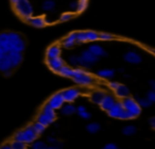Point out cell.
<instances>
[{"label":"cell","instance_id":"cell-6","mask_svg":"<svg viewBox=\"0 0 155 149\" xmlns=\"http://www.w3.org/2000/svg\"><path fill=\"white\" fill-rule=\"evenodd\" d=\"M121 104H122L123 109H124L125 111L132 113V114L135 115L136 117L139 116L140 113H141V108H140L139 104L136 102V100L134 99V98H132V97L123 98Z\"/></svg>","mask_w":155,"mask_h":149},{"label":"cell","instance_id":"cell-21","mask_svg":"<svg viewBox=\"0 0 155 149\" xmlns=\"http://www.w3.org/2000/svg\"><path fill=\"white\" fill-rule=\"evenodd\" d=\"M104 96H105V93L102 91H95L91 93V100L94 102V103L96 104H100L102 101V99L104 98Z\"/></svg>","mask_w":155,"mask_h":149},{"label":"cell","instance_id":"cell-48","mask_svg":"<svg viewBox=\"0 0 155 149\" xmlns=\"http://www.w3.org/2000/svg\"><path fill=\"white\" fill-rule=\"evenodd\" d=\"M3 75H5V77H11L12 76V70H8V71H5L3 73Z\"/></svg>","mask_w":155,"mask_h":149},{"label":"cell","instance_id":"cell-34","mask_svg":"<svg viewBox=\"0 0 155 149\" xmlns=\"http://www.w3.org/2000/svg\"><path fill=\"white\" fill-rule=\"evenodd\" d=\"M47 144L41 141H37V142L32 143V149H47Z\"/></svg>","mask_w":155,"mask_h":149},{"label":"cell","instance_id":"cell-35","mask_svg":"<svg viewBox=\"0 0 155 149\" xmlns=\"http://www.w3.org/2000/svg\"><path fill=\"white\" fill-rule=\"evenodd\" d=\"M115 39V36L110 33H106V32H102L99 33V39L101 41H113Z\"/></svg>","mask_w":155,"mask_h":149},{"label":"cell","instance_id":"cell-25","mask_svg":"<svg viewBox=\"0 0 155 149\" xmlns=\"http://www.w3.org/2000/svg\"><path fill=\"white\" fill-rule=\"evenodd\" d=\"M100 129H101V126H100L98 123H91V124H88V125L86 126L87 132H88V133H91V134L98 133V132L100 131Z\"/></svg>","mask_w":155,"mask_h":149},{"label":"cell","instance_id":"cell-38","mask_svg":"<svg viewBox=\"0 0 155 149\" xmlns=\"http://www.w3.org/2000/svg\"><path fill=\"white\" fill-rule=\"evenodd\" d=\"M146 98L151 102V103H153V102L155 101V91H154V90H151V91H149L148 94H147Z\"/></svg>","mask_w":155,"mask_h":149},{"label":"cell","instance_id":"cell-9","mask_svg":"<svg viewBox=\"0 0 155 149\" xmlns=\"http://www.w3.org/2000/svg\"><path fill=\"white\" fill-rule=\"evenodd\" d=\"M46 63H47L48 67H49L52 71H54V73H58V71L61 69V67H62L63 65H65L64 60H63L61 56L53 58V59H47Z\"/></svg>","mask_w":155,"mask_h":149},{"label":"cell","instance_id":"cell-20","mask_svg":"<svg viewBox=\"0 0 155 149\" xmlns=\"http://www.w3.org/2000/svg\"><path fill=\"white\" fill-rule=\"evenodd\" d=\"M97 76L102 79H112L115 76L114 69H100L97 71Z\"/></svg>","mask_w":155,"mask_h":149},{"label":"cell","instance_id":"cell-8","mask_svg":"<svg viewBox=\"0 0 155 149\" xmlns=\"http://www.w3.org/2000/svg\"><path fill=\"white\" fill-rule=\"evenodd\" d=\"M61 93H62V96H63V98H64V101L68 102V103H71V102L74 101L81 94L80 91H79L78 89H74V87L66 89L63 92H61Z\"/></svg>","mask_w":155,"mask_h":149},{"label":"cell","instance_id":"cell-26","mask_svg":"<svg viewBox=\"0 0 155 149\" xmlns=\"http://www.w3.org/2000/svg\"><path fill=\"white\" fill-rule=\"evenodd\" d=\"M41 112L44 113V114L48 115V116L52 117L53 119L56 118V113H55V110H53L52 108H50L48 104H45V106L43 107V109H41Z\"/></svg>","mask_w":155,"mask_h":149},{"label":"cell","instance_id":"cell-51","mask_svg":"<svg viewBox=\"0 0 155 149\" xmlns=\"http://www.w3.org/2000/svg\"><path fill=\"white\" fill-rule=\"evenodd\" d=\"M16 1H17V0H11V2H12V3H13V5H14V3H15V2H16Z\"/></svg>","mask_w":155,"mask_h":149},{"label":"cell","instance_id":"cell-16","mask_svg":"<svg viewBox=\"0 0 155 149\" xmlns=\"http://www.w3.org/2000/svg\"><path fill=\"white\" fill-rule=\"evenodd\" d=\"M88 51H91L93 54H95L96 56L100 58V56H107V52L103 49L100 45H97V44H93L88 47Z\"/></svg>","mask_w":155,"mask_h":149},{"label":"cell","instance_id":"cell-32","mask_svg":"<svg viewBox=\"0 0 155 149\" xmlns=\"http://www.w3.org/2000/svg\"><path fill=\"white\" fill-rule=\"evenodd\" d=\"M136 102L139 104L140 108H149V107L152 106V103H151L147 98H137Z\"/></svg>","mask_w":155,"mask_h":149},{"label":"cell","instance_id":"cell-1","mask_svg":"<svg viewBox=\"0 0 155 149\" xmlns=\"http://www.w3.org/2000/svg\"><path fill=\"white\" fill-rule=\"evenodd\" d=\"M0 47L7 53L9 52H20L26 49V41L17 32H1L0 33Z\"/></svg>","mask_w":155,"mask_h":149},{"label":"cell","instance_id":"cell-46","mask_svg":"<svg viewBox=\"0 0 155 149\" xmlns=\"http://www.w3.org/2000/svg\"><path fill=\"white\" fill-rule=\"evenodd\" d=\"M0 149H12V147H11V144H3V145H1L0 146Z\"/></svg>","mask_w":155,"mask_h":149},{"label":"cell","instance_id":"cell-12","mask_svg":"<svg viewBox=\"0 0 155 149\" xmlns=\"http://www.w3.org/2000/svg\"><path fill=\"white\" fill-rule=\"evenodd\" d=\"M115 102H116V99H115L114 96H112V95H105V96H104L103 99H102L101 103H100L99 106L101 107L102 110L108 111L110 108H112L113 106H114Z\"/></svg>","mask_w":155,"mask_h":149},{"label":"cell","instance_id":"cell-44","mask_svg":"<svg viewBox=\"0 0 155 149\" xmlns=\"http://www.w3.org/2000/svg\"><path fill=\"white\" fill-rule=\"evenodd\" d=\"M149 124H150L152 129H155V117H151V118L149 119Z\"/></svg>","mask_w":155,"mask_h":149},{"label":"cell","instance_id":"cell-27","mask_svg":"<svg viewBox=\"0 0 155 149\" xmlns=\"http://www.w3.org/2000/svg\"><path fill=\"white\" fill-rule=\"evenodd\" d=\"M136 132H137V129H136L135 126H125L124 128L122 129V133L124 134V135L127 136H132L134 135V134H136Z\"/></svg>","mask_w":155,"mask_h":149},{"label":"cell","instance_id":"cell-28","mask_svg":"<svg viewBox=\"0 0 155 149\" xmlns=\"http://www.w3.org/2000/svg\"><path fill=\"white\" fill-rule=\"evenodd\" d=\"M86 39H87V42H96L99 39V33L93 30H87Z\"/></svg>","mask_w":155,"mask_h":149},{"label":"cell","instance_id":"cell-29","mask_svg":"<svg viewBox=\"0 0 155 149\" xmlns=\"http://www.w3.org/2000/svg\"><path fill=\"white\" fill-rule=\"evenodd\" d=\"M32 128L34 130V132L36 133V135H39V134H43L46 130V127L41 124H39L38 121H35L34 124L32 125Z\"/></svg>","mask_w":155,"mask_h":149},{"label":"cell","instance_id":"cell-37","mask_svg":"<svg viewBox=\"0 0 155 149\" xmlns=\"http://www.w3.org/2000/svg\"><path fill=\"white\" fill-rule=\"evenodd\" d=\"M79 58H80V56H72L69 58V63H70L71 66L79 67Z\"/></svg>","mask_w":155,"mask_h":149},{"label":"cell","instance_id":"cell-31","mask_svg":"<svg viewBox=\"0 0 155 149\" xmlns=\"http://www.w3.org/2000/svg\"><path fill=\"white\" fill-rule=\"evenodd\" d=\"M73 16H74V13H72V12H67V13H63L62 15L60 16V18H58V22H68V20L72 19Z\"/></svg>","mask_w":155,"mask_h":149},{"label":"cell","instance_id":"cell-15","mask_svg":"<svg viewBox=\"0 0 155 149\" xmlns=\"http://www.w3.org/2000/svg\"><path fill=\"white\" fill-rule=\"evenodd\" d=\"M27 22H29L34 28H44L46 26L45 18L43 16H32Z\"/></svg>","mask_w":155,"mask_h":149},{"label":"cell","instance_id":"cell-30","mask_svg":"<svg viewBox=\"0 0 155 149\" xmlns=\"http://www.w3.org/2000/svg\"><path fill=\"white\" fill-rule=\"evenodd\" d=\"M88 7V0H79L78 1V8H77V13H82Z\"/></svg>","mask_w":155,"mask_h":149},{"label":"cell","instance_id":"cell-14","mask_svg":"<svg viewBox=\"0 0 155 149\" xmlns=\"http://www.w3.org/2000/svg\"><path fill=\"white\" fill-rule=\"evenodd\" d=\"M81 58H82L83 60L85 61V62L89 63L91 65L96 64V63L99 61V58H98V56H96L95 54H93L91 51H88V49H87V50H83L82 53H81Z\"/></svg>","mask_w":155,"mask_h":149},{"label":"cell","instance_id":"cell-49","mask_svg":"<svg viewBox=\"0 0 155 149\" xmlns=\"http://www.w3.org/2000/svg\"><path fill=\"white\" fill-rule=\"evenodd\" d=\"M149 84H150L151 89H152V90H155V81H154V80H150Z\"/></svg>","mask_w":155,"mask_h":149},{"label":"cell","instance_id":"cell-40","mask_svg":"<svg viewBox=\"0 0 155 149\" xmlns=\"http://www.w3.org/2000/svg\"><path fill=\"white\" fill-rule=\"evenodd\" d=\"M77 8H78V1L77 0H73L69 3V9L72 13H77Z\"/></svg>","mask_w":155,"mask_h":149},{"label":"cell","instance_id":"cell-17","mask_svg":"<svg viewBox=\"0 0 155 149\" xmlns=\"http://www.w3.org/2000/svg\"><path fill=\"white\" fill-rule=\"evenodd\" d=\"M62 44H63V46H64L65 48H67V49H69V48H72L73 46L77 44V39H75V32L69 33V34L67 35L64 39H63Z\"/></svg>","mask_w":155,"mask_h":149},{"label":"cell","instance_id":"cell-52","mask_svg":"<svg viewBox=\"0 0 155 149\" xmlns=\"http://www.w3.org/2000/svg\"><path fill=\"white\" fill-rule=\"evenodd\" d=\"M102 149H105V148H102Z\"/></svg>","mask_w":155,"mask_h":149},{"label":"cell","instance_id":"cell-22","mask_svg":"<svg viewBox=\"0 0 155 149\" xmlns=\"http://www.w3.org/2000/svg\"><path fill=\"white\" fill-rule=\"evenodd\" d=\"M58 73L63 77H66V78H71L73 75V68H71L70 66H67V65H63L60 70L58 71Z\"/></svg>","mask_w":155,"mask_h":149},{"label":"cell","instance_id":"cell-33","mask_svg":"<svg viewBox=\"0 0 155 149\" xmlns=\"http://www.w3.org/2000/svg\"><path fill=\"white\" fill-rule=\"evenodd\" d=\"M12 149H27V144L24 142H18V141H13L11 143Z\"/></svg>","mask_w":155,"mask_h":149},{"label":"cell","instance_id":"cell-5","mask_svg":"<svg viewBox=\"0 0 155 149\" xmlns=\"http://www.w3.org/2000/svg\"><path fill=\"white\" fill-rule=\"evenodd\" d=\"M37 138L36 133L34 132L32 128V125H29L25 128L24 130L17 131L14 134V141H18V142H24L25 144H32L33 142H35V140Z\"/></svg>","mask_w":155,"mask_h":149},{"label":"cell","instance_id":"cell-2","mask_svg":"<svg viewBox=\"0 0 155 149\" xmlns=\"http://www.w3.org/2000/svg\"><path fill=\"white\" fill-rule=\"evenodd\" d=\"M22 60H24V56H22V53H19V52L5 53L3 58L0 59V71L5 73V71L17 68L21 64Z\"/></svg>","mask_w":155,"mask_h":149},{"label":"cell","instance_id":"cell-47","mask_svg":"<svg viewBox=\"0 0 155 149\" xmlns=\"http://www.w3.org/2000/svg\"><path fill=\"white\" fill-rule=\"evenodd\" d=\"M5 53H7V52H5V50L2 49V48L0 47V59H1V58H3V56H5Z\"/></svg>","mask_w":155,"mask_h":149},{"label":"cell","instance_id":"cell-3","mask_svg":"<svg viewBox=\"0 0 155 149\" xmlns=\"http://www.w3.org/2000/svg\"><path fill=\"white\" fill-rule=\"evenodd\" d=\"M13 5L17 15H19L20 18L26 22H28L34 14V8L30 0H17Z\"/></svg>","mask_w":155,"mask_h":149},{"label":"cell","instance_id":"cell-42","mask_svg":"<svg viewBox=\"0 0 155 149\" xmlns=\"http://www.w3.org/2000/svg\"><path fill=\"white\" fill-rule=\"evenodd\" d=\"M119 84H120V83L116 82V81H110V82L108 83V86H110V89L114 90V91H115V90H116L117 87H118V85H119Z\"/></svg>","mask_w":155,"mask_h":149},{"label":"cell","instance_id":"cell-24","mask_svg":"<svg viewBox=\"0 0 155 149\" xmlns=\"http://www.w3.org/2000/svg\"><path fill=\"white\" fill-rule=\"evenodd\" d=\"M55 8V1L54 0H45L41 5V9L45 12H52Z\"/></svg>","mask_w":155,"mask_h":149},{"label":"cell","instance_id":"cell-43","mask_svg":"<svg viewBox=\"0 0 155 149\" xmlns=\"http://www.w3.org/2000/svg\"><path fill=\"white\" fill-rule=\"evenodd\" d=\"M104 148L105 149H118V146H117L116 144H114V143H108Z\"/></svg>","mask_w":155,"mask_h":149},{"label":"cell","instance_id":"cell-39","mask_svg":"<svg viewBox=\"0 0 155 149\" xmlns=\"http://www.w3.org/2000/svg\"><path fill=\"white\" fill-rule=\"evenodd\" d=\"M78 114H79V116L83 119H89L91 117V114L89 112H87V110L82 111V112H78Z\"/></svg>","mask_w":155,"mask_h":149},{"label":"cell","instance_id":"cell-18","mask_svg":"<svg viewBox=\"0 0 155 149\" xmlns=\"http://www.w3.org/2000/svg\"><path fill=\"white\" fill-rule=\"evenodd\" d=\"M115 94H116L117 97L119 98H125V97H129L130 96V90L127 85H123V84H119L118 87L115 90Z\"/></svg>","mask_w":155,"mask_h":149},{"label":"cell","instance_id":"cell-50","mask_svg":"<svg viewBox=\"0 0 155 149\" xmlns=\"http://www.w3.org/2000/svg\"><path fill=\"white\" fill-rule=\"evenodd\" d=\"M118 71H119V73H123V71H124V68H122V67H121V68L118 69Z\"/></svg>","mask_w":155,"mask_h":149},{"label":"cell","instance_id":"cell-13","mask_svg":"<svg viewBox=\"0 0 155 149\" xmlns=\"http://www.w3.org/2000/svg\"><path fill=\"white\" fill-rule=\"evenodd\" d=\"M46 56H47V59H53L61 56V47L58 44L51 45L46 51Z\"/></svg>","mask_w":155,"mask_h":149},{"label":"cell","instance_id":"cell-7","mask_svg":"<svg viewBox=\"0 0 155 149\" xmlns=\"http://www.w3.org/2000/svg\"><path fill=\"white\" fill-rule=\"evenodd\" d=\"M64 103H65L64 98H63L61 92L53 94V95L49 98V100H48V102H47L48 106L53 109V110H58V109H61L64 106Z\"/></svg>","mask_w":155,"mask_h":149},{"label":"cell","instance_id":"cell-23","mask_svg":"<svg viewBox=\"0 0 155 149\" xmlns=\"http://www.w3.org/2000/svg\"><path fill=\"white\" fill-rule=\"evenodd\" d=\"M61 112H62V114L68 116V115L74 114V113L77 112V110H75V107L73 106V104L68 103V104H65V106H63L62 108H61Z\"/></svg>","mask_w":155,"mask_h":149},{"label":"cell","instance_id":"cell-11","mask_svg":"<svg viewBox=\"0 0 155 149\" xmlns=\"http://www.w3.org/2000/svg\"><path fill=\"white\" fill-rule=\"evenodd\" d=\"M123 111H124V109H123L121 102L116 101L114 106H113L112 108L107 111V113L110 117H113V118H120V116H121V114H122Z\"/></svg>","mask_w":155,"mask_h":149},{"label":"cell","instance_id":"cell-4","mask_svg":"<svg viewBox=\"0 0 155 149\" xmlns=\"http://www.w3.org/2000/svg\"><path fill=\"white\" fill-rule=\"evenodd\" d=\"M72 80L74 81L77 84L83 85V86H87V85L93 84L94 78L91 73H87L84 68H75L73 69V75H72Z\"/></svg>","mask_w":155,"mask_h":149},{"label":"cell","instance_id":"cell-45","mask_svg":"<svg viewBox=\"0 0 155 149\" xmlns=\"http://www.w3.org/2000/svg\"><path fill=\"white\" fill-rule=\"evenodd\" d=\"M47 141H48V143H50L51 145H54L56 143V138H54V137H52V136H49V137L47 138Z\"/></svg>","mask_w":155,"mask_h":149},{"label":"cell","instance_id":"cell-10","mask_svg":"<svg viewBox=\"0 0 155 149\" xmlns=\"http://www.w3.org/2000/svg\"><path fill=\"white\" fill-rule=\"evenodd\" d=\"M123 60H124L125 62L130 63V64H139V63H141L142 58L137 52L127 51V52H125L124 56H123Z\"/></svg>","mask_w":155,"mask_h":149},{"label":"cell","instance_id":"cell-19","mask_svg":"<svg viewBox=\"0 0 155 149\" xmlns=\"http://www.w3.org/2000/svg\"><path fill=\"white\" fill-rule=\"evenodd\" d=\"M37 121H38L39 124H41V125H44L45 127H47V126L51 125V124L53 123L54 119L52 118V117L48 116V115L44 114L43 112H41L38 114V116H37Z\"/></svg>","mask_w":155,"mask_h":149},{"label":"cell","instance_id":"cell-36","mask_svg":"<svg viewBox=\"0 0 155 149\" xmlns=\"http://www.w3.org/2000/svg\"><path fill=\"white\" fill-rule=\"evenodd\" d=\"M135 115H133L132 113H130V112H127V111H123L122 112V114H121V116H120V119H124V120H127V119H134L135 118Z\"/></svg>","mask_w":155,"mask_h":149},{"label":"cell","instance_id":"cell-41","mask_svg":"<svg viewBox=\"0 0 155 149\" xmlns=\"http://www.w3.org/2000/svg\"><path fill=\"white\" fill-rule=\"evenodd\" d=\"M63 147V143L56 141V143L54 145H51V146H48L47 149H62Z\"/></svg>","mask_w":155,"mask_h":149}]
</instances>
